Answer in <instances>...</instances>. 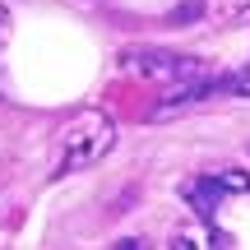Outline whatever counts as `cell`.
I'll return each instance as SVG.
<instances>
[{"label":"cell","mask_w":250,"mask_h":250,"mask_svg":"<svg viewBox=\"0 0 250 250\" xmlns=\"http://www.w3.org/2000/svg\"><path fill=\"white\" fill-rule=\"evenodd\" d=\"M111 148H116V121H111L102 107L74 111V116L65 121V130H61V176L65 171L98 167Z\"/></svg>","instance_id":"1"},{"label":"cell","mask_w":250,"mask_h":250,"mask_svg":"<svg viewBox=\"0 0 250 250\" xmlns=\"http://www.w3.org/2000/svg\"><path fill=\"white\" fill-rule=\"evenodd\" d=\"M121 65L130 74H144V79H199L204 74L199 56L162 51V46H130V51H121Z\"/></svg>","instance_id":"2"},{"label":"cell","mask_w":250,"mask_h":250,"mask_svg":"<svg viewBox=\"0 0 250 250\" xmlns=\"http://www.w3.org/2000/svg\"><path fill=\"white\" fill-rule=\"evenodd\" d=\"M167 250H236V241L223 227H213V218H186L171 227Z\"/></svg>","instance_id":"3"},{"label":"cell","mask_w":250,"mask_h":250,"mask_svg":"<svg viewBox=\"0 0 250 250\" xmlns=\"http://www.w3.org/2000/svg\"><path fill=\"white\" fill-rule=\"evenodd\" d=\"M213 93H218V79H208V74H199V79H176V88L158 98V107L148 111V121H167V116H176V111L195 107L199 98H213Z\"/></svg>","instance_id":"4"},{"label":"cell","mask_w":250,"mask_h":250,"mask_svg":"<svg viewBox=\"0 0 250 250\" xmlns=\"http://www.w3.org/2000/svg\"><path fill=\"white\" fill-rule=\"evenodd\" d=\"M223 195H227V190L218 186L213 171H204V176H195V181H186V186H181V199L190 204V213H195V218H213L218 204H223Z\"/></svg>","instance_id":"5"},{"label":"cell","mask_w":250,"mask_h":250,"mask_svg":"<svg viewBox=\"0 0 250 250\" xmlns=\"http://www.w3.org/2000/svg\"><path fill=\"white\" fill-rule=\"evenodd\" d=\"M213 176H218V186H223L227 195H250V176H246V171L227 167V171H213Z\"/></svg>","instance_id":"6"},{"label":"cell","mask_w":250,"mask_h":250,"mask_svg":"<svg viewBox=\"0 0 250 250\" xmlns=\"http://www.w3.org/2000/svg\"><path fill=\"white\" fill-rule=\"evenodd\" d=\"M204 9H213L218 19H241L246 9H250V0H199Z\"/></svg>","instance_id":"7"},{"label":"cell","mask_w":250,"mask_h":250,"mask_svg":"<svg viewBox=\"0 0 250 250\" xmlns=\"http://www.w3.org/2000/svg\"><path fill=\"white\" fill-rule=\"evenodd\" d=\"M199 14H204V5H199V0H186L181 9H171V14H167V23H195Z\"/></svg>","instance_id":"8"},{"label":"cell","mask_w":250,"mask_h":250,"mask_svg":"<svg viewBox=\"0 0 250 250\" xmlns=\"http://www.w3.org/2000/svg\"><path fill=\"white\" fill-rule=\"evenodd\" d=\"M218 93H250V70H241V74H227V79H218Z\"/></svg>","instance_id":"9"},{"label":"cell","mask_w":250,"mask_h":250,"mask_svg":"<svg viewBox=\"0 0 250 250\" xmlns=\"http://www.w3.org/2000/svg\"><path fill=\"white\" fill-rule=\"evenodd\" d=\"M9 33H14V19H9V9H5V5H0V46H5V42H9Z\"/></svg>","instance_id":"10"},{"label":"cell","mask_w":250,"mask_h":250,"mask_svg":"<svg viewBox=\"0 0 250 250\" xmlns=\"http://www.w3.org/2000/svg\"><path fill=\"white\" fill-rule=\"evenodd\" d=\"M116 250H148V241L144 236H125V241H116Z\"/></svg>","instance_id":"11"}]
</instances>
